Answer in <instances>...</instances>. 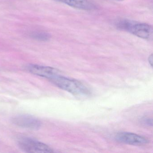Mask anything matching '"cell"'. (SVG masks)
Segmentation results:
<instances>
[{
	"instance_id": "1",
	"label": "cell",
	"mask_w": 153,
	"mask_h": 153,
	"mask_svg": "<svg viewBox=\"0 0 153 153\" xmlns=\"http://www.w3.org/2000/svg\"><path fill=\"white\" fill-rule=\"evenodd\" d=\"M50 80L58 87L74 95L82 96L88 95L90 94L89 89L83 83L60 74Z\"/></svg>"
},
{
	"instance_id": "2",
	"label": "cell",
	"mask_w": 153,
	"mask_h": 153,
	"mask_svg": "<svg viewBox=\"0 0 153 153\" xmlns=\"http://www.w3.org/2000/svg\"><path fill=\"white\" fill-rule=\"evenodd\" d=\"M119 29L129 32L134 35L144 39H149L153 33L152 26L146 23L135 22L128 19H121L116 22Z\"/></svg>"
},
{
	"instance_id": "3",
	"label": "cell",
	"mask_w": 153,
	"mask_h": 153,
	"mask_svg": "<svg viewBox=\"0 0 153 153\" xmlns=\"http://www.w3.org/2000/svg\"><path fill=\"white\" fill-rule=\"evenodd\" d=\"M19 146L23 151L27 153H53V149L48 145L38 140L23 138L18 141Z\"/></svg>"
},
{
	"instance_id": "4",
	"label": "cell",
	"mask_w": 153,
	"mask_h": 153,
	"mask_svg": "<svg viewBox=\"0 0 153 153\" xmlns=\"http://www.w3.org/2000/svg\"><path fill=\"white\" fill-rule=\"evenodd\" d=\"M11 121L15 125L31 130H37L42 126V123L37 118L29 114H20L12 118Z\"/></svg>"
},
{
	"instance_id": "5",
	"label": "cell",
	"mask_w": 153,
	"mask_h": 153,
	"mask_svg": "<svg viewBox=\"0 0 153 153\" xmlns=\"http://www.w3.org/2000/svg\"><path fill=\"white\" fill-rule=\"evenodd\" d=\"M116 141L133 146H142L147 144L149 140L145 137L130 132H121L115 136Z\"/></svg>"
},
{
	"instance_id": "6",
	"label": "cell",
	"mask_w": 153,
	"mask_h": 153,
	"mask_svg": "<svg viewBox=\"0 0 153 153\" xmlns=\"http://www.w3.org/2000/svg\"><path fill=\"white\" fill-rule=\"evenodd\" d=\"M26 68L30 73L48 79L49 80L60 74L59 70L51 67L30 64L28 65Z\"/></svg>"
},
{
	"instance_id": "7",
	"label": "cell",
	"mask_w": 153,
	"mask_h": 153,
	"mask_svg": "<svg viewBox=\"0 0 153 153\" xmlns=\"http://www.w3.org/2000/svg\"><path fill=\"white\" fill-rule=\"evenodd\" d=\"M70 7L78 9L85 10H93L96 8V6L89 0H56Z\"/></svg>"
},
{
	"instance_id": "8",
	"label": "cell",
	"mask_w": 153,
	"mask_h": 153,
	"mask_svg": "<svg viewBox=\"0 0 153 153\" xmlns=\"http://www.w3.org/2000/svg\"><path fill=\"white\" fill-rule=\"evenodd\" d=\"M30 36L35 40L42 42L48 41L51 38V35L50 34L43 32H33L31 33Z\"/></svg>"
},
{
	"instance_id": "9",
	"label": "cell",
	"mask_w": 153,
	"mask_h": 153,
	"mask_svg": "<svg viewBox=\"0 0 153 153\" xmlns=\"http://www.w3.org/2000/svg\"><path fill=\"white\" fill-rule=\"evenodd\" d=\"M143 124L148 126H152V119L150 118H144L141 121Z\"/></svg>"
},
{
	"instance_id": "10",
	"label": "cell",
	"mask_w": 153,
	"mask_h": 153,
	"mask_svg": "<svg viewBox=\"0 0 153 153\" xmlns=\"http://www.w3.org/2000/svg\"><path fill=\"white\" fill-rule=\"evenodd\" d=\"M149 62L152 67V64H153V54H151L150 56L148 58Z\"/></svg>"
},
{
	"instance_id": "11",
	"label": "cell",
	"mask_w": 153,
	"mask_h": 153,
	"mask_svg": "<svg viewBox=\"0 0 153 153\" xmlns=\"http://www.w3.org/2000/svg\"><path fill=\"white\" fill-rule=\"evenodd\" d=\"M115 1H123V0H115Z\"/></svg>"
}]
</instances>
